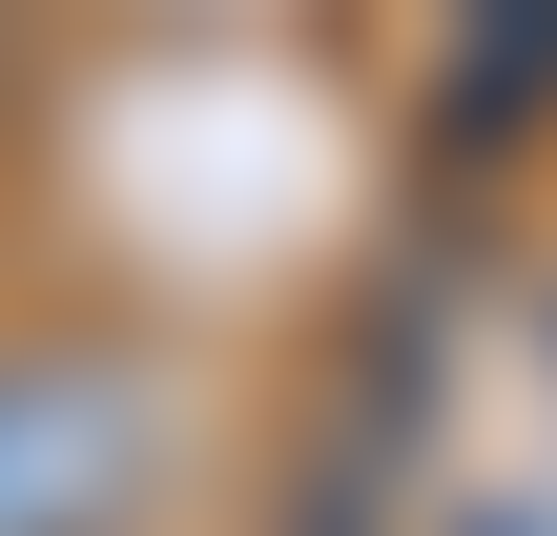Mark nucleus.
<instances>
[{"instance_id": "1", "label": "nucleus", "mask_w": 557, "mask_h": 536, "mask_svg": "<svg viewBox=\"0 0 557 536\" xmlns=\"http://www.w3.org/2000/svg\"><path fill=\"white\" fill-rule=\"evenodd\" d=\"M165 475V392L124 351H0V536H124Z\"/></svg>"}]
</instances>
